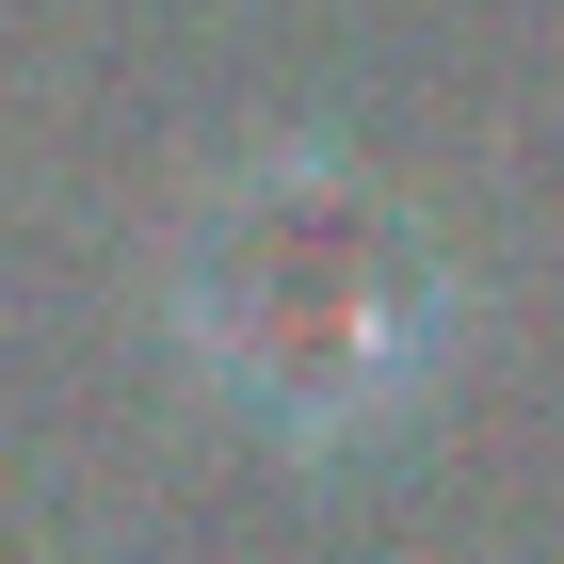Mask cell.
Returning <instances> with one entry per match:
<instances>
[{"instance_id": "1", "label": "cell", "mask_w": 564, "mask_h": 564, "mask_svg": "<svg viewBox=\"0 0 564 564\" xmlns=\"http://www.w3.org/2000/svg\"><path fill=\"white\" fill-rule=\"evenodd\" d=\"M177 306H194V355L274 435L388 420L420 388V355H435V259L403 242L388 194H355L323 145H274V162H242L194 210Z\"/></svg>"}]
</instances>
